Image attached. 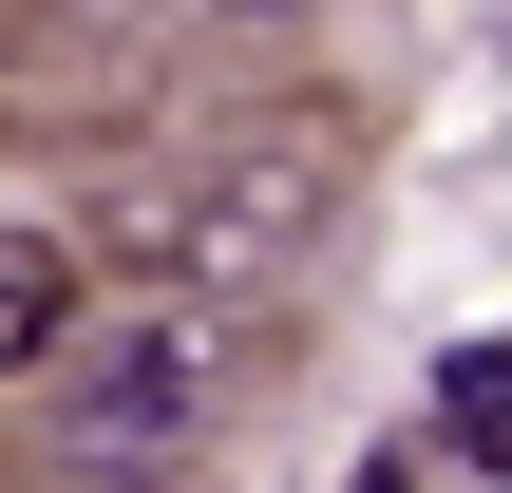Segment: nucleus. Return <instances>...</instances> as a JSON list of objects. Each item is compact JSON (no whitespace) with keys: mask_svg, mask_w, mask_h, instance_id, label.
Here are the masks:
<instances>
[{"mask_svg":"<svg viewBox=\"0 0 512 493\" xmlns=\"http://www.w3.org/2000/svg\"><path fill=\"white\" fill-rule=\"evenodd\" d=\"M247 399V304H190V285H133V304H76V342L38 361V493H171Z\"/></svg>","mask_w":512,"mask_h":493,"instance_id":"f257e3e1","label":"nucleus"},{"mask_svg":"<svg viewBox=\"0 0 512 493\" xmlns=\"http://www.w3.org/2000/svg\"><path fill=\"white\" fill-rule=\"evenodd\" d=\"M76 342V247L57 228H0V380H38Z\"/></svg>","mask_w":512,"mask_h":493,"instance_id":"7ed1b4c3","label":"nucleus"},{"mask_svg":"<svg viewBox=\"0 0 512 493\" xmlns=\"http://www.w3.org/2000/svg\"><path fill=\"white\" fill-rule=\"evenodd\" d=\"M323 228H342V133H228V152H190V171H171V209L133 228V285L266 304Z\"/></svg>","mask_w":512,"mask_h":493,"instance_id":"f03ea898","label":"nucleus"},{"mask_svg":"<svg viewBox=\"0 0 512 493\" xmlns=\"http://www.w3.org/2000/svg\"><path fill=\"white\" fill-rule=\"evenodd\" d=\"M209 19H304V0H209Z\"/></svg>","mask_w":512,"mask_h":493,"instance_id":"39448f33","label":"nucleus"},{"mask_svg":"<svg viewBox=\"0 0 512 493\" xmlns=\"http://www.w3.org/2000/svg\"><path fill=\"white\" fill-rule=\"evenodd\" d=\"M437 418H456L475 456H512V342H475V361H456V399H437Z\"/></svg>","mask_w":512,"mask_h":493,"instance_id":"20e7f679","label":"nucleus"}]
</instances>
